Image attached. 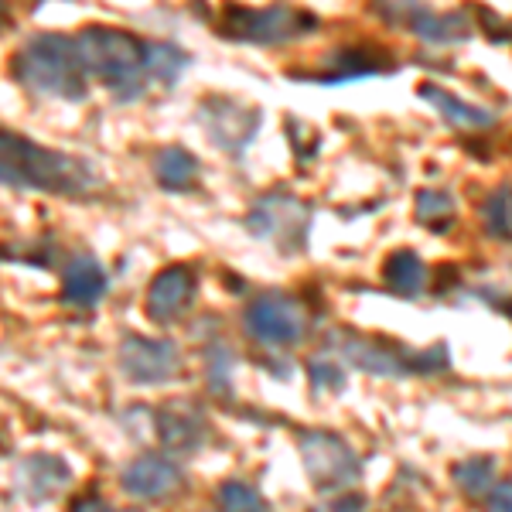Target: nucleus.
<instances>
[{"mask_svg": "<svg viewBox=\"0 0 512 512\" xmlns=\"http://www.w3.org/2000/svg\"><path fill=\"white\" fill-rule=\"evenodd\" d=\"M482 222L489 236L502 239V243H512V185H499L485 195Z\"/></svg>", "mask_w": 512, "mask_h": 512, "instance_id": "nucleus-24", "label": "nucleus"}, {"mask_svg": "<svg viewBox=\"0 0 512 512\" xmlns=\"http://www.w3.org/2000/svg\"><path fill=\"white\" fill-rule=\"evenodd\" d=\"M185 69H188V52H181L171 41H147V76L154 82L171 86Z\"/></svg>", "mask_w": 512, "mask_h": 512, "instance_id": "nucleus-23", "label": "nucleus"}, {"mask_svg": "<svg viewBox=\"0 0 512 512\" xmlns=\"http://www.w3.org/2000/svg\"><path fill=\"white\" fill-rule=\"evenodd\" d=\"M243 332L270 349H294L311 332L308 311L284 291H263L243 308Z\"/></svg>", "mask_w": 512, "mask_h": 512, "instance_id": "nucleus-7", "label": "nucleus"}, {"mask_svg": "<svg viewBox=\"0 0 512 512\" xmlns=\"http://www.w3.org/2000/svg\"><path fill=\"white\" fill-rule=\"evenodd\" d=\"M328 345L338 349V359H345L349 366L386 379L407 376V373H441V369L451 366V355L444 342L431 345L427 352H407L403 345H393L386 338H366L342 328V332L328 335Z\"/></svg>", "mask_w": 512, "mask_h": 512, "instance_id": "nucleus-4", "label": "nucleus"}, {"mask_svg": "<svg viewBox=\"0 0 512 512\" xmlns=\"http://www.w3.org/2000/svg\"><path fill=\"white\" fill-rule=\"evenodd\" d=\"M502 308H506V311H509V318H512V301H506V304H502Z\"/></svg>", "mask_w": 512, "mask_h": 512, "instance_id": "nucleus-32", "label": "nucleus"}, {"mask_svg": "<svg viewBox=\"0 0 512 512\" xmlns=\"http://www.w3.org/2000/svg\"><path fill=\"white\" fill-rule=\"evenodd\" d=\"M72 482V472L55 454H31L21 465V485L31 492V499H52Z\"/></svg>", "mask_w": 512, "mask_h": 512, "instance_id": "nucleus-20", "label": "nucleus"}, {"mask_svg": "<svg viewBox=\"0 0 512 512\" xmlns=\"http://www.w3.org/2000/svg\"><path fill=\"white\" fill-rule=\"evenodd\" d=\"M427 280H431V270H427V263L420 260L414 250H393L390 256L383 260V284L390 287L393 294L400 297H420L427 287Z\"/></svg>", "mask_w": 512, "mask_h": 512, "instance_id": "nucleus-19", "label": "nucleus"}, {"mask_svg": "<svg viewBox=\"0 0 512 512\" xmlns=\"http://www.w3.org/2000/svg\"><path fill=\"white\" fill-rule=\"evenodd\" d=\"M216 499H219L222 512H270V502L263 499V495L253 489V485L236 482V478H229V482L219 485Z\"/></svg>", "mask_w": 512, "mask_h": 512, "instance_id": "nucleus-25", "label": "nucleus"}, {"mask_svg": "<svg viewBox=\"0 0 512 512\" xmlns=\"http://www.w3.org/2000/svg\"><path fill=\"white\" fill-rule=\"evenodd\" d=\"M154 427L168 451L175 454H192L205 444L209 437V420H205L202 407L192 400H171L154 414Z\"/></svg>", "mask_w": 512, "mask_h": 512, "instance_id": "nucleus-14", "label": "nucleus"}, {"mask_svg": "<svg viewBox=\"0 0 512 512\" xmlns=\"http://www.w3.org/2000/svg\"><path fill=\"white\" fill-rule=\"evenodd\" d=\"M69 512H117V509H110L103 499H96V495H79Z\"/></svg>", "mask_w": 512, "mask_h": 512, "instance_id": "nucleus-30", "label": "nucleus"}, {"mask_svg": "<svg viewBox=\"0 0 512 512\" xmlns=\"http://www.w3.org/2000/svg\"><path fill=\"white\" fill-rule=\"evenodd\" d=\"M414 219L431 233H448L454 229L458 209H454V195L444 188H420L414 195Z\"/></svg>", "mask_w": 512, "mask_h": 512, "instance_id": "nucleus-21", "label": "nucleus"}, {"mask_svg": "<svg viewBox=\"0 0 512 512\" xmlns=\"http://www.w3.org/2000/svg\"><path fill=\"white\" fill-rule=\"evenodd\" d=\"M120 369L134 383H168L181 373V352L168 338H144V335H127L120 342Z\"/></svg>", "mask_w": 512, "mask_h": 512, "instance_id": "nucleus-11", "label": "nucleus"}, {"mask_svg": "<svg viewBox=\"0 0 512 512\" xmlns=\"http://www.w3.org/2000/svg\"><path fill=\"white\" fill-rule=\"evenodd\" d=\"M106 287H110V277L99 267L96 256L89 253H76L62 270V301L72 304V308H96L106 297Z\"/></svg>", "mask_w": 512, "mask_h": 512, "instance_id": "nucleus-16", "label": "nucleus"}, {"mask_svg": "<svg viewBox=\"0 0 512 512\" xmlns=\"http://www.w3.org/2000/svg\"><path fill=\"white\" fill-rule=\"evenodd\" d=\"M417 96L424 99V103H431L434 110L441 113V120L448 123V127H454V130H489L495 123L492 110L468 103V99L454 96L451 89L434 86V82H424V86L417 89Z\"/></svg>", "mask_w": 512, "mask_h": 512, "instance_id": "nucleus-17", "label": "nucleus"}, {"mask_svg": "<svg viewBox=\"0 0 512 512\" xmlns=\"http://www.w3.org/2000/svg\"><path fill=\"white\" fill-rule=\"evenodd\" d=\"M120 482H123V489L130 495H137V499L161 502L185 485V475H181V468L171 458H164V454H140V458H134L123 468Z\"/></svg>", "mask_w": 512, "mask_h": 512, "instance_id": "nucleus-15", "label": "nucleus"}, {"mask_svg": "<svg viewBox=\"0 0 512 512\" xmlns=\"http://www.w3.org/2000/svg\"><path fill=\"white\" fill-rule=\"evenodd\" d=\"M123 512H140V509H123Z\"/></svg>", "mask_w": 512, "mask_h": 512, "instance_id": "nucleus-33", "label": "nucleus"}, {"mask_svg": "<svg viewBox=\"0 0 512 512\" xmlns=\"http://www.w3.org/2000/svg\"><path fill=\"white\" fill-rule=\"evenodd\" d=\"M454 485L468 495V499H489V492L495 489V458L489 454H475V458H465L454 465Z\"/></svg>", "mask_w": 512, "mask_h": 512, "instance_id": "nucleus-22", "label": "nucleus"}, {"mask_svg": "<svg viewBox=\"0 0 512 512\" xmlns=\"http://www.w3.org/2000/svg\"><path fill=\"white\" fill-rule=\"evenodd\" d=\"M308 512H366V499L362 495H355V492H338L332 495V499H325V502H318L315 509H308Z\"/></svg>", "mask_w": 512, "mask_h": 512, "instance_id": "nucleus-28", "label": "nucleus"}, {"mask_svg": "<svg viewBox=\"0 0 512 512\" xmlns=\"http://www.w3.org/2000/svg\"><path fill=\"white\" fill-rule=\"evenodd\" d=\"M396 69V59L379 45H345L335 48L321 59V69H315L311 82H325V86H338V82H352L362 76H383V72Z\"/></svg>", "mask_w": 512, "mask_h": 512, "instance_id": "nucleus-13", "label": "nucleus"}, {"mask_svg": "<svg viewBox=\"0 0 512 512\" xmlns=\"http://www.w3.org/2000/svg\"><path fill=\"white\" fill-rule=\"evenodd\" d=\"M485 512H512V482H499L485 499Z\"/></svg>", "mask_w": 512, "mask_h": 512, "instance_id": "nucleus-29", "label": "nucleus"}, {"mask_svg": "<svg viewBox=\"0 0 512 512\" xmlns=\"http://www.w3.org/2000/svg\"><path fill=\"white\" fill-rule=\"evenodd\" d=\"M308 376L315 390H342L345 386L342 362L332 359V355H315V359L308 362Z\"/></svg>", "mask_w": 512, "mask_h": 512, "instance_id": "nucleus-27", "label": "nucleus"}, {"mask_svg": "<svg viewBox=\"0 0 512 512\" xmlns=\"http://www.w3.org/2000/svg\"><path fill=\"white\" fill-rule=\"evenodd\" d=\"M11 76L28 93L69 99V103H82L89 93V76L79 59L76 38L65 35H35L24 41L11 59Z\"/></svg>", "mask_w": 512, "mask_h": 512, "instance_id": "nucleus-3", "label": "nucleus"}, {"mask_svg": "<svg viewBox=\"0 0 512 512\" xmlns=\"http://www.w3.org/2000/svg\"><path fill=\"white\" fill-rule=\"evenodd\" d=\"M373 11L383 21L410 28L417 38L434 41V45H458L472 38V21L465 11H431L424 4H376Z\"/></svg>", "mask_w": 512, "mask_h": 512, "instance_id": "nucleus-10", "label": "nucleus"}, {"mask_svg": "<svg viewBox=\"0 0 512 512\" xmlns=\"http://www.w3.org/2000/svg\"><path fill=\"white\" fill-rule=\"evenodd\" d=\"M222 38L243 41V45H284V41L304 38L318 28V18L304 7L270 4V7H243L226 4L216 18Z\"/></svg>", "mask_w": 512, "mask_h": 512, "instance_id": "nucleus-5", "label": "nucleus"}, {"mask_svg": "<svg viewBox=\"0 0 512 512\" xmlns=\"http://www.w3.org/2000/svg\"><path fill=\"white\" fill-rule=\"evenodd\" d=\"M0 175L7 188L18 192H48L62 198H79L93 188V168L72 154L41 147L35 140L4 130L0 134Z\"/></svg>", "mask_w": 512, "mask_h": 512, "instance_id": "nucleus-1", "label": "nucleus"}, {"mask_svg": "<svg viewBox=\"0 0 512 512\" xmlns=\"http://www.w3.org/2000/svg\"><path fill=\"white\" fill-rule=\"evenodd\" d=\"M154 168V181L164 188V192H195L198 188V178H202V164L188 147H178V144H168L154 154L151 161Z\"/></svg>", "mask_w": 512, "mask_h": 512, "instance_id": "nucleus-18", "label": "nucleus"}, {"mask_svg": "<svg viewBox=\"0 0 512 512\" xmlns=\"http://www.w3.org/2000/svg\"><path fill=\"white\" fill-rule=\"evenodd\" d=\"M198 123H202V130L212 137V144L219 151L239 158L260 134L263 113L233 96H205L198 103Z\"/></svg>", "mask_w": 512, "mask_h": 512, "instance_id": "nucleus-9", "label": "nucleus"}, {"mask_svg": "<svg viewBox=\"0 0 512 512\" xmlns=\"http://www.w3.org/2000/svg\"><path fill=\"white\" fill-rule=\"evenodd\" d=\"M198 294V277L188 263H171L158 277L151 280L144 297V311L158 325H175L178 318H185L195 304Z\"/></svg>", "mask_w": 512, "mask_h": 512, "instance_id": "nucleus-12", "label": "nucleus"}, {"mask_svg": "<svg viewBox=\"0 0 512 512\" xmlns=\"http://www.w3.org/2000/svg\"><path fill=\"white\" fill-rule=\"evenodd\" d=\"M233 359L236 355L229 352L222 342L205 349V379H209V390L216 396L229 393V383H233Z\"/></svg>", "mask_w": 512, "mask_h": 512, "instance_id": "nucleus-26", "label": "nucleus"}, {"mask_svg": "<svg viewBox=\"0 0 512 512\" xmlns=\"http://www.w3.org/2000/svg\"><path fill=\"white\" fill-rule=\"evenodd\" d=\"M478 14H482V21L499 24V18H495V11H478ZM489 38H492V41H512V31H506V28H502V31H492Z\"/></svg>", "mask_w": 512, "mask_h": 512, "instance_id": "nucleus-31", "label": "nucleus"}, {"mask_svg": "<svg viewBox=\"0 0 512 512\" xmlns=\"http://www.w3.org/2000/svg\"><path fill=\"white\" fill-rule=\"evenodd\" d=\"M79 59L86 65V76L96 79L117 103H137L144 96L147 82V41L130 31L89 24L76 35Z\"/></svg>", "mask_w": 512, "mask_h": 512, "instance_id": "nucleus-2", "label": "nucleus"}, {"mask_svg": "<svg viewBox=\"0 0 512 512\" xmlns=\"http://www.w3.org/2000/svg\"><path fill=\"white\" fill-rule=\"evenodd\" d=\"M315 212L294 192H267L246 209V233L277 246V253H301L308 246Z\"/></svg>", "mask_w": 512, "mask_h": 512, "instance_id": "nucleus-6", "label": "nucleus"}, {"mask_svg": "<svg viewBox=\"0 0 512 512\" xmlns=\"http://www.w3.org/2000/svg\"><path fill=\"white\" fill-rule=\"evenodd\" d=\"M297 451H301L304 472L311 485L321 492H342L362 478V461L352 451L345 437L332 431H301L297 434Z\"/></svg>", "mask_w": 512, "mask_h": 512, "instance_id": "nucleus-8", "label": "nucleus"}]
</instances>
